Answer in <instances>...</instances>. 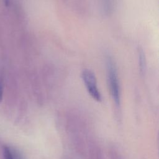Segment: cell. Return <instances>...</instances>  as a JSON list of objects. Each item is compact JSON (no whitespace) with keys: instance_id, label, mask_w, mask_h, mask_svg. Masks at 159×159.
<instances>
[{"instance_id":"cell-5","label":"cell","mask_w":159,"mask_h":159,"mask_svg":"<svg viewBox=\"0 0 159 159\" xmlns=\"http://www.w3.org/2000/svg\"><path fill=\"white\" fill-rule=\"evenodd\" d=\"M2 150L4 159H24L18 150L8 145H4Z\"/></svg>"},{"instance_id":"cell-7","label":"cell","mask_w":159,"mask_h":159,"mask_svg":"<svg viewBox=\"0 0 159 159\" xmlns=\"http://www.w3.org/2000/svg\"><path fill=\"white\" fill-rule=\"evenodd\" d=\"M139 65L140 67V70L142 71H143L145 66V56L143 53L142 50H140L139 52Z\"/></svg>"},{"instance_id":"cell-2","label":"cell","mask_w":159,"mask_h":159,"mask_svg":"<svg viewBox=\"0 0 159 159\" xmlns=\"http://www.w3.org/2000/svg\"><path fill=\"white\" fill-rule=\"evenodd\" d=\"M107 71L111 94L116 106H119L120 104V86L117 71L115 65L111 58H108L107 60Z\"/></svg>"},{"instance_id":"cell-6","label":"cell","mask_w":159,"mask_h":159,"mask_svg":"<svg viewBox=\"0 0 159 159\" xmlns=\"http://www.w3.org/2000/svg\"><path fill=\"white\" fill-rule=\"evenodd\" d=\"M109 156L110 159H124L120 152L115 147L109 148Z\"/></svg>"},{"instance_id":"cell-9","label":"cell","mask_w":159,"mask_h":159,"mask_svg":"<svg viewBox=\"0 0 159 159\" xmlns=\"http://www.w3.org/2000/svg\"><path fill=\"white\" fill-rule=\"evenodd\" d=\"M4 2L6 5H8L9 3V0H4Z\"/></svg>"},{"instance_id":"cell-4","label":"cell","mask_w":159,"mask_h":159,"mask_svg":"<svg viewBox=\"0 0 159 159\" xmlns=\"http://www.w3.org/2000/svg\"><path fill=\"white\" fill-rule=\"evenodd\" d=\"M86 153L88 159H104L101 148L93 139H89L88 141Z\"/></svg>"},{"instance_id":"cell-8","label":"cell","mask_w":159,"mask_h":159,"mask_svg":"<svg viewBox=\"0 0 159 159\" xmlns=\"http://www.w3.org/2000/svg\"><path fill=\"white\" fill-rule=\"evenodd\" d=\"M3 98V85L2 80L0 79V102L2 101Z\"/></svg>"},{"instance_id":"cell-3","label":"cell","mask_w":159,"mask_h":159,"mask_svg":"<svg viewBox=\"0 0 159 159\" xmlns=\"http://www.w3.org/2000/svg\"><path fill=\"white\" fill-rule=\"evenodd\" d=\"M82 78L90 96L96 101H101V94L98 88L94 74L89 70H84L82 72Z\"/></svg>"},{"instance_id":"cell-1","label":"cell","mask_w":159,"mask_h":159,"mask_svg":"<svg viewBox=\"0 0 159 159\" xmlns=\"http://www.w3.org/2000/svg\"><path fill=\"white\" fill-rule=\"evenodd\" d=\"M66 127L76 152L84 155L89 137H86V124L84 119L76 113L68 114L66 119Z\"/></svg>"}]
</instances>
